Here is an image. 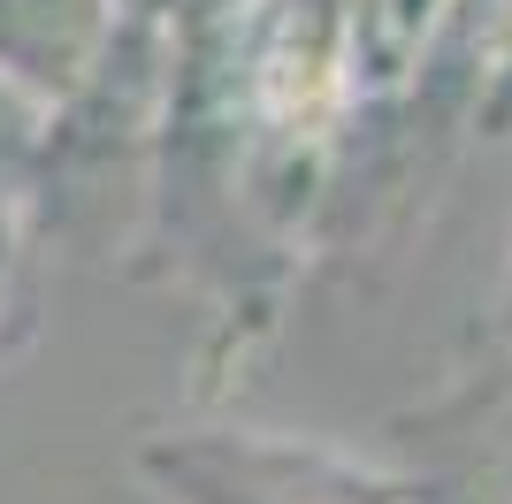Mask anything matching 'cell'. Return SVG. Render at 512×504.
<instances>
[{"label":"cell","instance_id":"cell-1","mask_svg":"<svg viewBox=\"0 0 512 504\" xmlns=\"http://www.w3.org/2000/svg\"><path fill=\"white\" fill-rule=\"evenodd\" d=\"M153 504H421L398 466L283 428H161L138 443Z\"/></svg>","mask_w":512,"mask_h":504},{"label":"cell","instance_id":"cell-2","mask_svg":"<svg viewBox=\"0 0 512 504\" xmlns=\"http://www.w3.org/2000/svg\"><path fill=\"white\" fill-rule=\"evenodd\" d=\"M107 16L115 0H0V77L46 100L85 92L92 62L107 54Z\"/></svg>","mask_w":512,"mask_h":504},{"label":"cell","instance_id":"cell-3","mask_svg":"<svg viewBox=\"0 0 512 504\" xmlns=\"http://www.w3.org/2000/svg\"><path fill=\"white\" fill-rule=\"evenodd\" d=\"M31 336V222L16 191L0 184V359Z\"/></svg>","mask_w":512,"mask_h":504},{"label":"cell","instance_id":"cell-4","mask_svg":"<svg viewBox=\"0 0 512 504\" xmlns=\"http://www.w3.org/2000/svg\"><path fill=\"white\" fill-rule=\"evenodd\" d=\"M505 336H512V283H505Z\"/></svg>","mask_w":512,"mask_h":504}]
</instances>
